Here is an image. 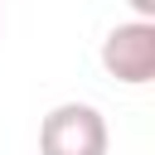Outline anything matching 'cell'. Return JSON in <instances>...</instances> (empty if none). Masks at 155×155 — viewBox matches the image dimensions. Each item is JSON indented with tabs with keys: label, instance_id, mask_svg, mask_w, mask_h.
Returning <instances> with one entry per match:
<instances>
[{
	"label": "cell",
	"instance_id": "2",
	"mask_svg": "<svg viewBox=\"0 0 155 155\" xmlns=\"http://www.w3.org/2000/svg\"><path fill=\"white\" fill-rule=\"evenodd\" d=\"M102 68L126 82V87H145L155 78V19H126L102 39Z\"/></svg>",
	"mask_w": 155,
	"mask_h": 155
},
{
	"label": "cell",
	"instance_id": "3",
	"mask_svg": "<svg viewBox=\"0 0 155 155\" xmlns=\"http://www.w3.org/2000/svg\"><path fill=\"white\" fill-rule=\"evenodd\" d=\"M136 10V19H155V0H126Z\"/></svg>",
	"mask_w": 155,
	"mask_h": 155
},
{
	"label": "cell",
	"instance_id": "1",
	"mask_svg": "<svg viewBox=\"0 0 155 155\" xmlns=\"http://www.w3.org/2000/svg\"><path fill=\"white\" fill-rule=\"evenodd\" d=\"M111 131L92 102H58L39 121V155H107Z\"/></svg>",
	"mask_w": 155,
	"mask_h": 155
}]
</instances>
